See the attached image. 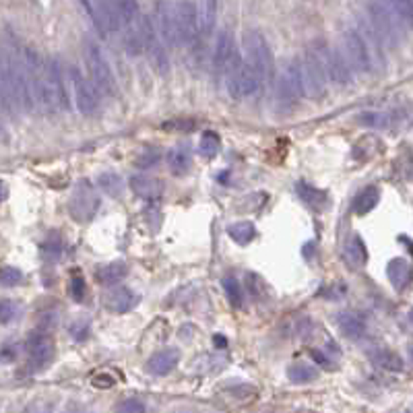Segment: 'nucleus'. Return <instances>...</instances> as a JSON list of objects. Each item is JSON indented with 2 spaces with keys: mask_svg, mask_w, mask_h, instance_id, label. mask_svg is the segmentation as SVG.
I'll use <instances>...</instances> for the list:
<instances>
[{
  "mask_svg": "<svg viewBox=\"0 0 413 413\" xmlns=\"http://www.w3.org/2000/svg\"><path fill=\"white\" fill-rule=\"evenodd\" d=\"M35 104L31 81L25 64L23 52L15 46V41H8V35L4 37L2 46V106L4 110H19L29 112Z\"/></svg>",
  "mask_w": 413,
  "mask_h": 413,
  "instance_id": "obj_1",
  "label": "nucleus"
},
{
  "mask_svg": "<svg viewBox=\"0 0 413 413\" xmlns=\"http://www.w3.org/2000/svg\"><path fill=\"white\" fill-rule=\"evenodd\" d=\"M29 81H31V91L35 97V104H39L46 112L58 110L52 83H50V73H48V60H41L33 50H23Z\"/></svg>",
  "mask_w": 413,
  "mask_h": 413,
  "instance_id": "obj_2",
  "label": "nucleus"
},
{
  "mask_svg": "<svg viewBox=\"0 0 413 413\" xmlns=\"http://www.w3.org/2000/svg\"><path fill=\"white\" fill-rule=\"evenodd\" d=\"M83 56H85V64L89 68V77H91L93 85L97 87V91H102L104 95H114L116 93L114 73L95 39H91V37L83 39Z\"/></svg>",
  "mask_w": 413,
  "mask_h": 413,
  "instance_id": "obj_3",
  "label": "nucleus"
},
{
  "mask_svg": "<svg viewBox=\"0 0 413 413\" xmlns=\"http://www.w3.org/2000/svg\"><path fill=\"white\" fill-rule=\"evenodd\" d=\"M223 77H225V83H227V91H229V95L233 99L252 97L265 87V83L258 77V73L242 56H238L231 62V66L227 68V73Z\"/></svg>",
  "mask_w": 413,
  "mask_h": 413,
  "instance_id": "obj_4",
  "label": "nucleus"
},
{
  "mask_svg": "<svg viewBox=\"0 0 413 413\" xmlns=\"http://www.w3.org/2000/svg\"><path fill=\"white\" fill-rule=\"evenodd\" d=\"M85 17L99 33V37H110L112 33L122 31V21L116 0H79Z\"/></svg>",
  "mask_w": 413,
  "mask_h": 413,
  "instance_id": "obj_5",
  "label": "nucleus"
},
{
  "mask_svg": "<svg viewBox=\"0 0 413 413\" xmlns=\"http://www.w3.org/2000/svg\"><path fill=\"white\" fill-rule=\"evenodd\" d=\"M368 12H370V29L376 33V37L381 39V44L397 46L399 37H401V25H403V21L391 8V4L383 2V0H370Z\"/></svg>",
  "mask_w": 413,
  "mask_h": 413,
  "instance_id": "obj_6",
  "label": "nucleus"
},
{
  "mask_svg": "<svg viewBox=\"0 0 413 413\" xmlns=\"http://www.w3.org/2000/svg\"><path fill=\"white\" fill-rule=\"evenodd\" d=\"M244 50H246L248 64L258 73L262 83L269 85L275 73V60H273V52L267 37L260 31H248L244 37Z\"/></svg>",
  "mask_w": 413,
  "mask_h": 413,
  "instance_id": "obj_7",
  "label": "nucleus"
},
{
  "mask_svg": "<svg viewBox=\"0 0 413 413\" xmlns=\"http://www.w3.org/2000/svg\"><path fill=\"white\" fill-rule=\"evenodd\" d=\"M300 75L304 95L310 99H320L327 93V70L316 54V50H308L300 60Z\"/></svg>",
  "mask_w": 413,
  "mask_h": 413,
  "instance_id": "obj_8",
  "label": "nucleus"
},
{
  "mask_svg": "<svg viewBox=\"0 0 413 413\" xmlns=\"http://www.w3.org/2000/svg\"><path fill=\"white\" fill-rule=\"evenodd\" d=\"M99 206H102V199L97 197L95 186L89 180H79L68 201L70 217L79 223H87L97 215Z\"/></svg>",
  "mask_w": 413,
  "mask_h": 413,
  "instance_id": "obj_9",
  "label": "nucleus"
},
{
  "mask_svg": "<svg viewBox=\"0 0 413 413\" xmlns=\"http://www.w3.org/2000/svg\"><path fill=\"white\" fill-rule=\"evenodd\" d=\"M314 50H316V54H318L325 70H327V77L333 83H337L341 87L352 83V68L354 66H352V62H349L345 52H341V50H337V48H333V46H329L325 41H320Z\"/></svg>",
  "mask_w": 413,
  "mask_h": 413,
  "instance_id": "obj_10",
  "label": "nucleus"
},
{
  "mask_svg": "<svg viewBox=\"0 0 413 413\" xmlns=\"http://www.w3.org/2000/svg\"><path fill=\"white\" fill-rule=\"evenodd\" d=\"M343 46H345V54L352 62V66L360 73H372L374 62H372V50H370V35L356 31V29H347L343 33Z\"/></svg>",
  "mask_w": 413,
  "mask_h": 413,
  "instance_id": "obj_11",
  "label": "nucleus"
},
{
  "mask_svg": "<svg viewBox=\"0 0 413 413\" xmlns=\"http://www.w3.org/2000/svg\"><path fill=\"white\" fill-rule=\"evenodd\" d=\"M304 95V87H302V75H300V62L298 60H289L281 75H279V83H277V102L283 110H289L298 104V99Z\"/></svg>",
  "mask_w": 413,
  "mask_h": 413,
  "instance_id": "obj_12",
  "label": "nucleus"
},
{
  "mask_svg": "<svg viewBox=\"0 0 413 413\" xmlns=\"http://www.w3.org/2000/svg\"><path fill=\"white\" fill-rule=\"evenodd\" d=\"M68 85H70L73 102H75L77 110L85 116L93 114L97 110V91H95L97 87L75 64L68 68Z\"/></svg>",
  "mask_w": 413,
  "mask_h": 413,
  "instance_id": "obj_13",
  "label": "nucleus"
},
{
  "mask_svg": "<svg viewBox=\"0 0 413 413\" xmlns=\"http://www.w3.org/2000/svg\"><path fill=\"white\" fill-rule=\"evenodd\" d=\"M143 46H145V52H147L153 68L160 75H168L170 73V56L166 50V41L162 39L151 17H143Z\"/></svg>",
  "mask_w": 413,
  "mask_h": 413,
  "instance_id": "obj_14",
  "label": "nucleus"
},
{
  "mask_svg": "<svg viewBox=\"0 0 413 413\" xmlns=\"http://www.w3.org/2000/svg\"><path fill=\"white\" fill-rule=\"evenodd\" d=\"M153 23L166 41L168 48L180 46V33H178V12H176V2L172 0H157L155 4V15Z\"/></svg>",
  "mask_w": 413,
  "mask_h": 413,
  "instance_id": "obj_15",
  "label": "nucleus"
},
{
  "mask_svg": "<svg viewBox=\"0 0 413 413\" xmlns=\"http://www.w3.org/2000/svg\"><path fill=\"white\" fill-rule=\"evenodd\" d=\"M178 12V33H180V46H193L201 35V17L193 0H178L176 2Z\"/></svg>",
  "mask_w": 413,
  "mask_h": 413,
  "instance_id": "obj_16",
  "label": "nucleus"
},
{
  "mask_svg": "<svg viewBox=\"0 0 413 413\" xmlns=\"http://www.w3.org/2000/svg\"><path fill=\"white\" fill-rule=\"evenodd\" d=\"M27 354H29V366H33V368L48 366L54 360V354H56L54 339L48 333L33 331L27 337Z\"/></svg>",
  "mask_w": 413,
  "mask_h": 413,
  "instance_id": "obj_17",
  "label": "nucleus"
},
{
  "mask_svg": "<svg viewBox=\"0 0 413 413\" xmlns=\"http://www.w3.org/2000/svg\"><path fill=\"white\" fill-rule=\"evenodd\" d=\"M240 56L233 44V35L229 29H221L215 39V52H213V68L217 75H225L231 62Z\"/></svg>",
  "mask_w": 413,
  "mask_h": 413,
  "instance_id": "obj_18",
  "label": "nucleus"
},
{
  "mask_svg": "<svg viewBox=\"0 0 413 413\" xmlns=\"http://www.w3.org/2000/svg\"><path fill=\"white\" fill-rule=\"evenodd\" d=\"M139 296L128 289V287H122V285H110V289L104 294V304L110 312H116V314H124V312H131L137 304H139Z\"/></svg>",
  "mask_w": 413,
  "mask_h": 413,
  "instance_id": "obj_19",
  "label": "nucleus"
},
{
  "mask_svg": "<svg viewBox=\"0 0 413 413\" xmlns=\"http://www.w3.org/2000/svg\"><path fill=\"white\" fill-rule=\"evenodd\" d=\"M48 73H50V83H52V91L58 104V110H66L70 106L68 99V91H66V81H64V70L58 58H48Z\"/></svg>",
  "mask_w": 413,
  "mask_h": 413,
  "instance_id": "obj_20",
  "label": "nucleus"
},
{
  "mask_svg": "<svg viewBox=\"0 0 413 413\" xmlns=\"http://www.w3.org/2000/svg\"><path fill=\"white\" fill-rule=\"evenodd\" d=\"M131 189L137 197H141L147 203H155L164 195V184L157 178H151L147 174H137L131 178Z\"/></svg>",
  "mask_w": 413,
  "mask_h": 413,
  "instance_id": "obj_21",
  "label": "nucleus"
},
{
  "mask_svg": "<svg viewBox=\"0 0 413 413\" xmlns=\"http://www.w3.org/2000/svg\"><path fill=\"white\" fill-rule=\"evenodd\" d=\"M178 360H180V352L174 349V347H168V349H162V352L153 354L149 358V362H147V368L155 376H166L178 366Z\"/></svg>",
  "mask_w": 413,
  "mask_h": 413,
  "instance_id": "obj_22",
  "label": "nucleus"
},
{
  "mask_svg": "<svg viewBox=\"0 0 413 413\" xmlns=\"http://www.w3.org/2000/svg\"><path fill=\"white\" fill-rule=\"evenodd\" d=\"M296 193L298 197L304 201V205H308L314 211H325L329 206V193L308 184V182H296Z\"/></svg>",
  "mask_w": 413,
  "mask_h": 413,
  "instance_id": "obj_23",
  "label": "nucleus"
},
{
  "mask_svg": "<svg viewBox=\"0 0 413 413\" xmlns=\"http://www.w3.org/2000/svg\"><path fill=\"white\" fill-rule=\"evenodd\" d=\"M387 277L397 291H403L412 281V265L405 258H393L387 267Z\"/></svg>",
  "mask_w": 413,
  "mask_h": 413,
  "instance_id": "obj_24",
  "label": "nucleus"
},
{
  "mask_svg": "<svg viewBox=\"0 0 413 413\" xmlns=\"http://www.w3.org/2000/svg\"><path fill=\"white\" fill-rule=\"evenodd\" d=\"M337 325L341 329V333L349 339H360L366 335V320L364 316L356 314V312H343L337 318Z\"/></svg>",
  "mask_w": 413,
  "mask_h": 413,
  "instance_id": "obj_25",
  "label": "nucleus"
},
{
  "mask_svg": "<svg viewBox=\"0 0 413 413\" xmlns=\"http://www.w3.org/2000/svg\"><path fill=\"white\" fill-rule=\"evenodd\" d=\"M126 275H128V267H126L122 260L108 262V265H102L99 269H95V279H97L102 285H116V283H120Z\"/></svg>",
  "mask_w": 413,
  "mask_h": 413,
  "instance_id": "obj_26",
  "label": "nucleus"
},
{
  "mask_svg": "<svg viewBox=\"0 0 413 413\" xmlns=\"http://www.w3.org/2000/svg\"><path fill=\"white\" fill-rule=\"evenodd\" d=\"M343 256H345V260H347V265H349L352 269H360V267L366 265V260H368L366 244H364V240H362L358 233H354V236L349 238V242L345 244Z\"/></svg>",
  "mask_w": 413,
  "mask_h": 413,
  "instance_id": "obj_27",
  "label": "nucleus"
},
{
  "mask_svg": "<svg viewBox=\"0 0 413 413\" xmlns=\"http://www.w3.org/2000/svg\"><path fill=\"white\" fill-rule=\"evenodd\" d=\"M168 166L174 176H186L193 166V155H191L189 147H174L168 153Z\"/></svg>",
  "mask_w": 413,
  "mask_h": 413,
  "instance_id": "obj_28",
  "label": "nucleus"
},
{
  "mask_svg": "<svg viewBox=\"0 0 413 413\" xmlns=\"http://www.w3.org/2000/svg\"><path fill=\"white\" fill-rule=\"evenodd\" d=\"M370 360H372L374 366L385 368V370H389V372H401V370H403V360H401L395 352L385 349V347L372 349V352H370Z\"/></svg>",
  "mask_w": 413,
  "mask_h": 413,
  "instance_id": "obj_29",
  "label": "nucleus"
},
{
  "mask_svg": "<svg viewBox=\"0 0 413 413\" xmlns=\"http://www.w3.org/2000/svg\"><path fill=\"white\" fill-rule=\"evenodd\" d=\"M381 201V191L378 186H366L362 193H358V197L354 199V213L356 215H368L374 206Z\"/></svg>",
  "mask_w": 413,
  "mask_h": 413,
  "instance_id": "obj_30",
  "label": "nucleus"
},
{
  "mask_svg": "<svg viewBox=\"0 0 413 413\" xmlns=\"http://www.w3.org/2000/svg\"><path fill=\"white\" fill-rule=\"evenodd\" d=\"M227 233H229V238H231L236 244L246 246V244H250V242L256 238V227H254V223H250V221H238V223H231V225L227 227Z\"/></svg>",
  "mask_w": 413,
  "mask_h": 413,
  "instance_id": "obj_31",
  "label": "nucleus"
},
{
  "mask_svg": "<svg viewBox=\"0 0 413 413\" xmlns=\"http://www.w3.org/2000/svg\"><path fill=\"white\" fill-rule=\"evenodd\" d=\"M97 186H99L108 197H114V199L122 197V193H124V180H122L118 174H114V172H104V174H99V176H97Z\"/></svg>",
  "mask_w": 413,
  "mask_h": 413,
  "instance_id": "obj_32",
  "label": "nucleus"
},
{
  "mask_svg": "<svg viewBox=\"0 0 413 413\" xmlns=\"http://www.w3.org/2000/svg\"><path fill=\"white\" fill-rule=\"evenodd\" d=\"M287 378L291 383H310V381H316L318 378V368L312 366V364H304V362H298V364H291L287 368Z\"/></svg>",
  "mask_w": 413,
  "mask_h": 413,
  "instance_id": "obj_33",
  "label": "nucleus"
},
{
  "mask_svg": "<svg viewBox=\"0 0 413 413\" xmlns=\"http://www.w3.org/2000/svg\"><path fill=\"white\" fill-rule=\"evenodd\" d=\"M199 17H201V37H209L217 19V0H203Z\"/></svg>",
  "mask_w": 413,
  "mask_h": 413,
  "instance_id": "obj_34",
  "label": "nucleus"
},
{
  "mask_svg": "<svg viewBox=\"0 0 413 413\" xmlns=\"http://www.w3.org/2000/svg\"><path fill=\"white\" fill-rule=\"evenodd\" d=\"M221 151V139H219V135L217 133H213V131H206L203 133V137H201V141H199V153L203 155V157H215L217 153Z\"/></svg>",
  "mask_w": 413,
  "mask_h": 413,
  "instance_id": "obj_35",
  "label": "nucleus"
},
{
  "mask_svg": "<svg viewBox=\"0 0 413 413\" xmlns=\"http://www.w3.org/2000/svg\"><path fill=\"white\" fill-rule=\"evenodd\" d=\"M223 291H225V298L229 300L231 306L240 308L242 306V300H244V291H242V285L236 277H225L223 281Z\"/></svg>",
  "mask_w": 413,
  "mask_h": 413,
  "instance_id": "obj_36",
  "label": "nucleus"
},
{
  "mask_svg": "<svg viewBox=\"0 0 413 413\" xmlns=\"http://www.w3.org/2000/svg\"><path fill=\"white\" fill-rule=\"evenodd\" d=\"M62 250H64V242H62L60 233H58V231L48 233L46 244H44V256H46L48 260H58V258L62 256Z\"/></svg>",
  "mask_w": 413,
  "mask_h": 413,
  "instance_id": "obj_37",
  "label": "nucleus"
},
{
  "mask_svg": "<svg viewBox=\"0 0 413 413\" xmlns=\"http://www.w3.org/2000/svg\"><path fill=\"white\" fill-rule=\"evenodd\" d=\"M162 162V151L155 149V147H149V149H143L137 160H135V166L141 168V170H147V168H153Z\"/></svg>",
  "mask_w": 413,
  "mask_h": 413,
  "instance_id": "obj_38",
  "label": "nucleus"
},
{
  "mask_svg": "<svg viewBox=\"0 0 413 413\" xmlns=\"http://www.w3.org/2000/svg\"><path fill=\"white\" fill-rule=\"evenodd\" d=\"M391 8L399 15L403 25L413 27V0H387Z\"/></svg>",
  "mask_w": 413,
  "mask_h": 413,
  "instance_id": "obj_39",
  "label": "nucleus"
},
{
  "mask_svg": "<svg viewBox=\"0 0 413 413\" xmlns=\"http://www.w3.org/2000/svg\"><path fill=\"white\" fill-rule=\"evenodd\" d=\"M360 124L372 126V128H385V126H389V116L383 112H364L360 116Z\"/></svg>",
  "mask_w": 413,
  "mask_h": 413,
  "instance_id": "obj_40",
  "label": "nucleus"
},
{
  "mask_svg": "<svg viewBox=\"0 0 413 413\" xmlns=\"http://www.w3.org/2000/svg\"><path fill=\"white\" fill-rule=\"evenodd\" d=\"M68 333H70V337L75 341H85L89 337V333H91V325H89L87 318H77V320L70 323Z\"/></svg>",
  "mask_w": 413,
  "mask_h": 413,
  "instance_id": "obj_41",
  "label": "nucleus"
},
{
  "mask_svg": "<svg viewBox=\"0 0 413 413\" xmlns=\"http://www.w3.org/2000/svg\"><path fill=\"white\" fill-rule=\"evenodd\" d=\"M70 296L75 302H85V298H87V283H85L83 275H79V273H73V277H70Z\"/></svg>",
  "mask_w": 413,
  "mask_h": 413,
  "instance_id": "obj_42",
  "label": "nucleus"
},
{
  "mask_svg": "<svg viewBox=\"0 0 413 413\" xmlns=\"http://www.w3.org/2000/svg\"><path fill=\"white\" fill-rule=\"evenodd\" d=\"M21 314V306L8 298H4L0 302V316H2V325H8L10 320H15L17 316Z\"/></svg>",
  "mask_w": 413,
  "mask_h": 413,
  "instance_id": "obj_43",
  "label": "nucleus"
},
{
  "mask_svg": "<svg viewBox=\"0 0 413 413\" xmlns=\"http://www.w3.org/2000/svg\"><path fill=\"white\" fill-rule=\"evenodd\" d=\"M0 281L4 287H12V285H19L23 281V271L17 269V267H2V273H0Z\"/></svg>",
  "mask_w": 413,
  "mask_h": 413,
  "instance_id": "obj_44",
  "label": "nucleus"
},
{
  "mask_svg": "<svg viewBox=\"0 0 413 413\" xmlns=\"http://www.w3.org/2000/svg\"><path fill=\"white\" fill-rule=\"evenodd\" d=\"M116 412H124V413H143L145 412V405L139 403L137 399H124L122 403L116 405Z\"/></svg>",
  "mask_w": 413,
  "mask_h": 413,
  "instance_id": "obj_45",
  "label": "nucleus"
},
{
  "mask_svg": "<svg viewBox=\"0 0 413 413\" xmlns=\"http://www.w3.org/2000/svg\"><path fill=\"white\" fill-rule=\"evenodd\" d=\"M116 385V378L112 374H97L93 376V387L97 389H112Z\"/></svg>",
  "mask_w": 413,
  "mask_h": 413,
  "instance_id": "obj_46",
  "label": "nucleus"
},
{
  "mask_svg": "<svg viewBox=\"0 0 413 413\" xmlns=\"http://www.w3.org/2000/svg\"><path fill=\"white\" fill-rule=\"evenodd\" d=\"M17 356H19V345H17V343H15V345H8V343H6V345L2 347V360H4V362H12Z\"/></svg>",
  "mask_w": 413,
  "mask_h": 413,
  "instance_id": "obj_47",
  "label": "nucleus"
},
{
  "mask_svg": "<svg viewBox=\"0 0 413 413\" xmlns=\"http://www.w3.org/2000/svg\"><path fill=\"white\" fill-rule=\"evenodd\" d=\"M312 358H314V362H316L318 366H323V368H329V366H331V360L325 358L318 349H312Z\"/></svg>",
  "mask_w": 413,
  "mask_h": 413,
  "instance_id": "obj_48",
  "label": "nucleus"
},
{
  "mask_svg": "<svg viewBox=\"0 0 413 413\" xmlns=\"http://www.w3.org/2000/svg\"><path fill=\"white\" fill-rule=\"evenodd\" d=\"M2 201H6V184L2 182Z\"/></svg>",
  "mask_w": 413,
  "mask_h": 413,
  "instance_id": "obj_49",
  "label": "nucleus"
},
{
  "mask_svg": "<svg viewBox=\"0 0 413 413\" xmlns=\"http://www.w3.org/2000/svg\"><path fill=\"white\" fill-rule=\"evenodd\" d=\"M410 358H412V360H413V345H412V347H410Z\"/></svg>",
  "mask_w": 413,
  "mask_h": 413,
  "instance_id": "obj_50",
  "label": "nucleus"
},
{
  "mask_svg": "<svg viewBox=\"0 0 413 413\" xmlns=\"http://www.w3.org/2000/svg\"><path fill=\"white\" fill-rule=\"evenodd\" d=\"M410 316H412V320H413V308H412V314H410Z\"/></svg>",
  "mask_w": 413,
  "mask_h": 413,
  "instance_id": "obj_51",
  "label": "nucleus"
}]
</instances>
